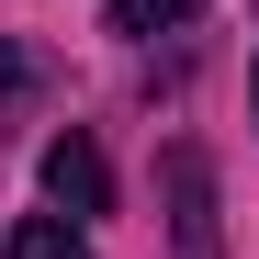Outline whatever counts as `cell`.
<instances>
[{
	"label": "cell",
	"mask_w": 259,
	"mask_h": 259,
	"mask_svg": "<svg viewBox=\"0 0 259 259\" xmlns=\"http://www.w3.org/2000/svg\"><path fill=\"white\" fill-rule=\"evenodd\" d=\"M46 203L68 214V226H79V214H113V169H102V147L79 136V124L46 147Z\"/></svg>",
	"instance_id": "6da1fadb"
},
{
	"label": "cell",
	"mask_w": 259,
	"mask_h": 259,
	"mask_svg": "<svg viewBox=\"0 0 259 259\" xmlns=\"http://www.w3.org/2000/svg\"><path fill=\"white\" fill-rule=\"evenodd\" d=\"M169 226H181V259H214V169H203V147H169Z\"/></svg>",
	"instance_id": "7a4b0ae2"
},
{
	"label": "cell",
	"mask_w": 259,
	"mask_h": 259,
	"mask_svg": "<svg viewBox=\"0 0 259 259\" xmlns=\"http://www.w3.org/2000/svg\"><path fill=\"white\" fill-rule=\"evenodd\" d=\"M12 259H91V248H79L68 214H23V226H12Z\"/></svg>",
	"instance_id": "3957f363"
},
{
	"label": "cell",
	"mask_w": 259,
	"mask_h": 259,
	"mask_svg": "<svg viewBox=\"0 0 259 259\" xmlns=\"http://www.w3.org/2000/svg\"><path fill=\"white\" fill-rule=\"evenodd\" d=\"M192 12H203V0H113V23H124V34H181Z\"/></svg>",
	"instance_id": "277c9868"
},
{
	"label": "cell",
	"mask_w": 259,
	"mask_h": 259,
	"mask_svg": "<svg viewBox=\"0 0 259 259\" xmlns=\"http://www.w3.org/2000/svg\"><path fill=\"white\" fill-rule=\"evenodd\" d=\"M12 91H23V57H0V102H12Z\"/></svg>",
	"instance_id": "5b68a950"
}]
</instances>
